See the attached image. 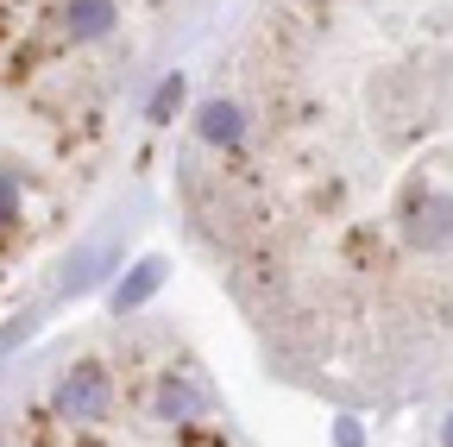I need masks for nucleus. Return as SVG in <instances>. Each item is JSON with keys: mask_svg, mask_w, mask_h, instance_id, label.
<instances>
[{"mask_svg": "<svg viewBox=\"0 0 453 447\" xmlns=\"http://www.w3.org/2000/svg\"><path fill=\"white\" fill-rule=\"evenodd\" d=\"M50 404H57V416H64V422H101V416L113 410V378H107L95 359H82V366H70L64 378H57Z\"/></svg>", "mask_w": 453, "mask_h": 447, "instance_id": "obj_1", "label": "nucleus"}, {"mask_svg": "<svg viewBox=\"0 0 453 447\" xmlns=\"http://www.w3.org/2000/svg\"><path fill=\"white\" fill-rule=\"evenodd\" d=\"M196 133H202L208 145H240V139H246V107H240V101H202Z\"/></svg>", "mask_w": 453, "mask_h": 447, "instance_id": "obj_2", "label": "nucleus"}, {"mask_svg": "<svg viewBox=\"0 0 453 447\" xmlns=\"http://www.w3.org/2000/svg\"><path fill=\"white\" fill-rule=\"evenodd\" d=\"M157 422H196L202 410H208V397H202V390L189 384V378H177V372H170L164 384H157Z\"/></svg>", "mask_w": 453, "mask_h": 447, "instance_id": "obj_3", "label": "nucleus"}, {"mask_svg": "<svg viewBox=\"0 0 453 447\" xmlns=\"http://www.w3.org/2000/svg\"><path fill=\"white\" fill-rule=\"evenodd\" d=\"M157 284H164V258H139V265H133V277H127L120 290H113V309H120V315H127V309H139Z\"/></svg>", "mask_w": 453, "mask_h": 447, "instance_id": "obj_4", "label": "nucleus"}, {"mask_svg": "<svg viewBox=\"0 0 453 447\" xmlns=\"http://www.w3.org/2000/svg\"><path fill=\"white\" fill-rule=\"evenodd\" d=\"M70 32H76V38L113 32V0H70Z\"/></svg>", "mask_w": 453, "mask_h": 447, "instance_id": "obj_5", "label": "nucleus"}, {"mask_svg": "<svg viewBox=\"0 0 453 447\" xmlns=\"http://www.w3.org/2000/svg\"><path fill=\"white\" fill-rule=\"evenodd\" d=\"M183 101V76H164L157 95H151V120H170V107Z\"/></svg>", "mask_w": 453, "mask_h": 447, "instance_id": "obj_6", "label": "nucleus"}, {"mask_svg": "<svg viewBox=\"0 0 453 447\" xmlns=\"http://www.w3.org/2000/svg\"><path fill=\"white\" fill-rule=\"evenodd\" d=\"M334 435H340V447H359V422H353V416H340V428H334Z\"/></svg>", "mask_w": 453, "mask_h": 447, "instance_id": "obj_7", "label": "nucleus"}, {"mask_svg": "<svg viewBox=\"0 0 453 447\" xmlns=\"http://www.w3.org/2000/svg\"><path fill=\"white\" fill-rule=\"evenodd\" d=\"M441 447H453V416H447V428H441Z\"/></svg>", "mask_w": 453, "mask_h": 447, "instance_id": "obj_8", "label": "nucleus"}]
</instances>
